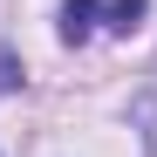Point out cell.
Wrapping results in <instances>:
<instances>
[{
    "label": "cell",
    "instance_id": "obj_3",
    "mask_svg": "<svg viewBox=\"0 0 157 157\" xmlns=\"http://www.w3.org/2000/svg\"><path fill=\"white\" fill-rule=\"evenodd\" d=\"M14 89H21V55L0 41V96H14Z\"/></svg>",
    "mask_w": 157,
    "mask_h": 157
},
{
    "label": "cell",
    "instance_id": "obj_1",
    "mask_svg": "<svg viewBox=\"0 0 157 157\" xmlns=\"http://www.w3.org/2000/svg\"><path fill=\"white\" fill-rule=\"evenodd\" d=\"M96 14H102L96 0H68V7H62V34H68V41H89V34H96Z\"/></svg>",
    "mask_w": 157,
    "mask_h": 157
},
{
    "label": "cell",
    "instance_id": "obj_2",
    "mask_svg": "<svg viewBox=\"0 0 157 157\" xmlns=\"http://www.w3.org/2000/svg\"><path fill=\"white\" fill-rule=\"evenodd\" d=\"M144 14H150V0H109V28H116V34L144 28Z\"/></svg>",
    "mask_w": 157,
    "mask_h": 157
}]
</instances>
